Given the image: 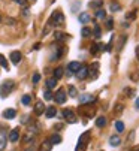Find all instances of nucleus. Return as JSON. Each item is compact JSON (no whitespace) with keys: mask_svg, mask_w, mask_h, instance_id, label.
Returning <instances> with one entry per match:
<instances>
[{"mask_svg":"<svg viewBox=\"0 0 139 151\" xmlns=\"http://www.w3.org/2000/svg\"><path fill=\"white\" fill-rule=\"evenodd\" d=\"M96 126H97V127H105V126H106V118H105V117H99V118L96 120Z\"/></svg>","mask_w":139,"mask_h":151,"instance_id":"412c9836","label":"nucleus"},{"mask_svg":"<svg viewBox=\"0 0 139 151\" xmlns=\"http://www.w3.org/2000/svg\"><path fill=\"white\" fill-rule=\"evenodd\" d=\"M19 139V130L18 129H14V130H11V133H9V141L11 142H17Z\"/></svg>","mask_w":139,"mask_h":151,"instance_id":"9d476101","label":"nucleus"},{"mask_svg":"<svg viewBox=\"0 0 139 151\" xmlns=\"http://www.w3.org/2000/svg\"><path fill=\"white\" fill-rule=\"evenodd\" d=\"M120 9H121L120 3H117V2H112V3H111V11H112V12H118Z\"/></svg>","mask_w":139,"mask_h":151,"instance_id":"bb28decb","label":"nucleus"},{"mask_svg":"<svg viewBox=\"0 0 139 151\" xmlns=\"http://www.w3.org/2000/svg\"><path fill=\"white\" fill-rule=\"evenodd\" d=\"M103 50V44H96V45H93L91 48H90V51L93 52V54H97L99 51H102Z\"/></svg>","mask_w":139,"mask_h":151,"instance_id":"a211bd4d","label":"nucleus"},{"mask_svg":"<svg viewBox=\"0 0 139 151\" xmlns=\"http://www.w3.org/2000/svg\"><path fill=\"white\" fill-rule=\"evenodd\" d=\"M43 111H45L43 103L42 102H36V105H35V114L36 115H40V114H43Z\"/></svg>","mask_w":139,"mask_h":151,"instance_id":"9b49d317","label":"nucleus"},{"mask_svg":"<svg viewBox=\"0 0 139 151\" xmlns=\"http://www.w3.org/2000/svg\"><path fill=\"white\" fill-rule=\"evenodd\" d=\"M88 21H91V17H90V14H87V12H82V14H79V23H82V24H87Z\"/></svg>","mask_w":139,"mask_h":151,"instance_id":"ddd939ff","label":"nucleus"},{"mask_svg":"<svg viewBox=\"0 0 139 151\" xmlns=\"http://www.w3.org/2000/svg\"><path fill=\"white\" fill-rule=\"evenodd\" d=\"M55 39L57 40H63V39H66V35H63L60 32H55Z\"/></svg>","mask_w":139,"mask_h":151,"instance_id":"7c9ffc66","label":"nucleus"},{"mask_svg":"<svg viewBox=\"0 0 139 151\" xmlns=\"http://www.w3.org/2000/svg\"><path fill=\"white\" fill-rule=\"evenodd\" d=\"M55 85H57V79L55 78H50L48 81H46V88H48V90L55 88Z\"/></svg>","mask_w":139,"mask_h":151,"instance_id":"f3484780","label":"nucleus"},{"mask_svg":"<svg viewBox=\"0 0 139 151\" xmlns=\"http://www.w3.org/2000/svg\"><path fill=\"white\" fill-rule=\"evenodd\" d=\"M76 88L73 87V85H69V96H71V97H76Z\"/></svg>","mask_w":139,"mask_h":151,"instance_id":"cd10ccee","label":"nucleus"},{"mask_svg":"<svg viewBox=\"0 0 139 151\" xmlns=\"http://www.w3.org/2000/svg\"><path fill=\"white\" fill-rule=\"evenodd\" d=\"M106 27H108L109 30L112 29V19H111V18H108V19H106Z\"/></svg>","mask_w":139,"mask_h":151,"instance_id":"4c0bfd02","label":"nucleus"},{"mask_svg":"<svg viewBox=\"0 0 139 151\" xmlns=\"http://www.w3.org/2000/svg\"><path fill=\"white\" fill-rule=\"evenodd\" d=\"M51 148H53V144L50 141H43L40 145V151H51Z\"/></svg>","mask_w":139,"mask_h":151,"instance_id":"dca6fc26","label":"nucleus"},{"mask_svg":"<svg viewBox=\"0 0 139 151\" xmlns=\"http://www.w3.org/2000/svg\"><path fill=\"white\" fill-rule=\"evenodd\" d=\"M63 117H64V120H66L69 124L76 123V115H75L73 111H71V109H63Z\"/></svg>","mask_w":139,"mask_h":151,"instance_id":"7ed1b4c3","label":"nucleus"},{"mask_svg":"<svg viewBox=\"0 0 139 151\" xmlns=\"http://www.w3.org/2000/svg\"><path fill=\"white\" fill-rule=\"evenodd\" d=\"M54 99H55V102H57L58 105H63V103L66 102V91H64L63 88H60V90L55 93Z\"/></svg>","mask_w":139,"mask_h":151,"instance_id":"39448f33","label":"nucleus"},{"mask_svg":"<svg viewBox=\"0 0 139 151\" xmlns=\"http://www.w3.org/2000/svg\"><path fill=\"white\" fill-rule=\"evenodd\" d=\"M45 115L48 117V118H53V117H55V115H57V109H55L54 106H50L48 109L45 111Z\"/></svg>","mask_w":139,"mask_h":151,"instance_id":"4468645a","label":"nucleus"},{"mask_svg":"<svg viewBox=\"0 0 139 151\" xmlns=\"http://www.w3.org/2000/svg\"><path fill=\"white\" fill-rule=\"evenodd\" d=\"M115 129H117L118 133H121L124 130V123L123 121H117V123H115Z\"/></svg>","mask_w":139,"mask_h":151,"instance_id":"a878e982","label":"nucleus"},{"mask_svg":"<svg viewBox=\"0 0 139 151\" xmlns=\"http://www.w3.org/2000/svg\"><path fill=\"white\" fill-rule=\"evenodd\" d=\"M39 81H40V75L39 73H35L33 75V84H37Z\"/></svg>","mask_w":139,"mask_h":151,"instance_id":"72a5a7b5","label":"nucleus"},{"mask_svg":"<svg viewBox=\"0 0 139 151\" xmlns=\"http://www.w3.org/2000/svg\"><path fill=\"white\" fill-rule=\"evenodd\" d=\"M61 127H63V124H57L55 126V130H61Z\"/></svg>","mask_w":139,"mask_h":151,"instance_id":"79ce46f5","label":"nucleus"},{"mask_svg":"<svg viewBox=\"0 0 139 151\" xmlns=\"http://www.w3.org/2000/svg\"><path fill=\"white\" fill-rule=\"evenodd\" d=\"M21 103L26 105V106L30 105V103H32V96H30V94H24V96L21 97Z\"/></svg>","mask_w":139,"mask_h":151,"instance_id":"6ab92c4d","label":"nucleus"},{"mask_svg":"<svg viewBox=\"0 0 139 151\" xmlns=\"http://www.w3.org/2000/svg\"><path fill=\"white\" fill-rule=\"evenodd\" d=\"M109 144L112 145V147H118L120 144H121V139H120V136H111V139H109Z\"/></svg>","mask_w":139,"mask_h":151,"instance_id":"2eb2a0df","label":"nucleus"},{"mask_svg":"<svg viewBox=\"0 0 139 151\" xmlns=\"http://www.w3.org/2000/svg\"><path fill=\"white\" fill-rule=\"evenodd\" d=\"M76 76H78L79 79H85V78L88 76V68H87V66H81V68L76 70Z\"/></svg>","mask_w":139,"mask_h":151,"instance_id":"423d86ee","label":"nucleus"},{"mask_svg":"<svg viewBox=\"0 0 139 151\" xmlns=\"http://www.w3.org/2000/svg\"><path fill=\"white\" fill-rule=\"evenodd\" d=\"M14 87H15V82H14L12 79L3 81V84L0 85V96H2V97H8V96L12 93Z\"/></svg>","mask_w":139,"mask_h":151,"instance_id":"f257e3e1","label":"nucleus"},{"mask_svg":"<svg viewBox=\"0 0 139 151\" xmlns=\"http://www.w3.org/2000/svg\"><path fill=\"white\" fill-rule=\"evenodd\" d=\"M63 76V68H57L55 70H54V78L55 79H60Z\"/></svg>","mask_w":139,"mask_h":151,"instance_id":"393cba45","label":"nucleus"},{"mask_svg":"<svg viewBox=\"0 0 139 151\" xmlns=\"http://www.w3.org/2000/svg\"><path fill=\"white\" fill-rule=\"evenodd\" d=\"M0 21H2V17H0Z\"/></svg>","mask_w":139,"mask_h":151,"instance_id":"09e8293b","label":"nucleus"},{"mask_svg":"<svg viewBox=\"0 0 139 151\" xmlns=\"http://www.w3.org/2000/svg\"><path fill=\"white\" fill-rule=\"evenodd\" d=\"M76 151H85V144H78V147H76Z\"/></svg>","mask_w":139,"mask_h":151,"instance_id":"e433bc0d","label":"nucleus"},{"mask_svg":"<svg viewBox=\"0 0 139 151\" xmlns=\"http://www.w3.org/2000/svg\"><path fill=\"white\" fill-rule=\"evenodd\" d=\"M0 66H2L3 69H6V70H9V64H8V60L0 54Z\"/></svg>","mask_w":139,"mask_h":151,"instance_id":"aec40b11","label":"nucleus"},{"mask_svg":"<svg viewBox=\"0 0 139 151\" xmlns=\"http://www.w3.org/2000/svg\"><path fill=\"white\" fill-rule=\"evenodd\" d=\"M6 132H5V129H0V151L5 150L6 147Z\"/></svg>","mask_w":139,"mask_h":151,"instance_id":"0eeeda50","label":"nucleus"},{"mask_svg":"<svg viewBox=\"0 0 139 151\" xmlns=\"http://www.w3.org/2000/svg\"><path fill=\"white\" fill-rule=\"evenodd\" d=\"M135 18V12H130V14H126V19L127 21H132Z\"/></svg>","mask_w":139,"mask_h":151,"instance_id":"c9c22d12","label":"nucleus"},{"mask_svg":"<svg viewBox=\"0 0 139 151\" xmlns=\"http://www.w3.org/2000/svg\"><path fill=\"white\" fill-rule=\"evenodd\" d=\"M50 142L54 145V144H60L61 142V138H60V135H53L51 138H50Z\"/></svg>","mask_w":139,"mask_h":151,"instance_id":"4be33fe9","label":"nucleus"},{"mask_svg":"<svg viewBox=\"0 0 139 151\" xmlns=\"http://www.w3.org/2000/svg\"><path fill=\"white\" fill-rule=\"evenodd\" d=\"M21 58H22V54H21L19 51H14V52H11V61H12L14 64H18V63L21 61Z\"/></svg>","mask_w":139,"mask_h":151,"instance_id":"6e6552de","label":"nucleus"},{"mask_svg":"<svg viewBox=\"0 0 139 151\" xmlns=\"http://www.w3.org/2000/svg\"><path fill=\"white\" fill-rule=\"evenodd\" d=\"M43 97H45V100H51V99H53L51 91H50V90H46V91H45V94H43Z\"/></svg>","mask_w":139,"mask_h":151,"instance_id":"2f4dec72","label":"nucleus"},{"mask_svg":"<svg viewBox=\"0 0 139 151\" xmlns=\"http://www.w3.org/2000/svg\"><path fill=\"white\" fill-rule=\"evenodd\" d=\"M79 68H81V64L78 61H72V63H69V66H67V69H69V72H71V73H76V70Z\"/></svg>","mask_w":139,"mask_h":151,"instance_id":"1a4fd4ad","label":"nucleus"},{"mask_svg":"<svg viewBox=\"0 0 139 151\" xmlns=\"http://www.w3.org/2000/svg\"><path fill=\"white\" fill-rule=\"evenodd\" d=\"M136 55H138V60H139V47L136 48Z\"/></svg>","mask_w":139,"mask_h":151,"instance_id":"a18cd8bd","label":"nucleus"},{"mask_svg":"<svg viewBox=\"0 0 139 151\" xmlns=\"http://www.w3.org/2000/svg\"><path fill=\"white\" fill-rule=\"evenodd\" d=\"M50 24H53V26H63L64 24V15L61 14V12H54L53 15H51V18H50Z\"/></svg>","mask_w":139,"mask_h":151,"instance_id":"f03ea898","label":"nucleus"},{"mask_svg":"<svg viewBox=\"0 0 139 151\" xmlns=\"http://www.w3.org/2000/svg\"><path fill=\"white\" fill-rule=\"evenodd\" d=\"M136 108H138V109H139V97L136 99Z\"/></svg>","mask_w":139,"mask_h":151,"instance_id":"c03bdc74","label":"nucleus"},{"mask_svg":"<svg viewBox=\"0 0 139 151\" xmlns=\"http://www.w3.org/2000/svg\"><path fill=\"white\" fill-rule=\"evenodd\" d=\"M81 35H82V36H84V37H88V36H90V35H91V30H90V29H88V27H84V29H82V30H81Z\"/></svg>","mask_w":139,"mask_h":151,"instance_id":"c756f323","label":"nucleus"},{"mask_svg":"<svg viewBox=\"0 0 139 151\" xmlns=\"http://www.w3.org/2000/svg\"><path fill=\"white\" fill-rule=\"evenodd\" d=\"M15 115H17V111L15 109H6V111H3V117L6 120H12V118H15Z\"/></svg>","mask_w":139,"mask_h":151,"instance_id":"f8f14e48","label":"nucleus"},{"mask_svg":"<svg viewBox=\"0 0 139 151\" xmlns=\"http://www.w3.org/2000/svg\"><path fill=\"white\" fill-rule=\"evenodd\" d=\"M14 2L21 5V6H27V0H14Z\"/></svg>","mask_w":139,"mask_h":151,"instance_id":"f704fd0d","label":"nucleus"},{"mask_svg":"<svg viewBox=\"0 0 139 151\" xmlns=\"http://www.w3.org/2000/svg\"><path fill=\"white\" fill-rule=\"evenodd\" d=\"M96 100V96H93L90 93H85V94H81L79 96V103L81 105H85V103H91V102H94Z\"/></svg>","mask_w":139,"mask_h":151,"instance_id":"20e7f679","label":"nucleus"},{"mask_svg":"<svg viewBox=\"0 0 139 151\" xmlns=\"http://www.w3.org/2000/svg\"><path fill=\"white\" fill-rule=\"evenodd\" d=\"M88 138H90V132H85V133H82V135L79 136V142L87 145V139H88Z\"/></svg>","mask_w":139,"mask_h":151,"instance_id":"5701e85b","label":"nucleus"},{"mask_svg":"<svg viewBox=\"0 0 139 151\" xmlns=\"http://www.w3.org/2000/svg\"><path fill=\"white\" fill-rule=\"evenodd\" d=\"M115 111H117V112H121V111H123V105H118V106H117V109H115Z\"/></svg>","mask_w":139,"mask_h":151,"instance_id":"ea45409f","label":"nucleus"},{"mask_svg":"<svg viewBox=\"0 0 139 151\" xmlns=\"http://www.w3.org/2000/svg\"><path fill=\"white\" fill-rule=\"evenodd\" d=\"M133 138H135V132H132V133H130V136H129V141H133Z\"/></svg>","mask_w":139,"mask_h":151,"instance_id":"a19ab883","label":"nucleus"},{"mask_svg":"<svg viewBox=\"0 0 139 151\" xmlns=\"http://www.w3.org/2000/svg\"><path fill=\"white\" fill-rule=\"evenodd\" d=\"M102 5H103V0H94V2H91V3H90L91 8H96V9H99Z\"/></svg>","mask_w":139,"mask_h":151,"instance_id":"b1692460","label":"nucleus"},{"mask_svg":"<svg viewBox=\"0 0 139 151\" xmlns=\"http://www.w3.org/2000/svg\"><path fill=\"white\" fill-rule=\"evenodd\" d=\"M124 93H126L127 96H132V94H133V90H132V88H126V90H124Z\"/></svg>","mask_w":139,"mask_h":151,"instance_id":"58836bf2","label":"nucleus"},{"mask_svg":"<svg viewBox=\"0 0 139 151\" xmlns=\"http://www.w3.org/2000/svg\"><path fill=\"white\" fill-rule=\"evenodd\" d=\"M32 2H36V0H32Z\"/></svg>","mask_w":139,"mask_h":151,"instance_id":"de8ad7c7","label":"nucleus"},{"mask_svg":"<svg viewBox=\"0 0 139 151\" xmlns=\"http://www.w3.org/2000/svg\"><path fill=\"white\" fill-rule=\"evenodd\" d=\"M26 151H33V150H30V148H29V150H26Z\"/></svg>","mask_w":139,"mask_h":151,"instance_id":"49530a36","label":"nucleus"},{"mask_svg":"<svg viewBox=\"0 0 139 151\" xmlns=\"http://www.w3.org/2000/svg\"><path fill=\"white\" fill-rule=\"evenodd\" d=\"M100 35H102L100 33V27L99 26H94V36L96 37H100Z\"/></svg>","mask_w":139,"mask_h":151,"instance_id":"473e14b6","label":"nucleus"},{"mask_svg":"<svg viewBox=\"0 0 139 151\" xmlns=\"http://www.w3.org/2000/svg\"><path fill=\"white\" fill-rule=\"evenodd\" d=\"M130 151H139V145H136V147H133Z\"/></svg>","mask_w":139,"mask_h":151,"instance_id":"37998d69","label":"nucleus"},{"mask_svg":"<svg viewBox=\"0 0 139 151\" xmlns=\"http://www.w3.org/2000/svg\"><path fill=\"white\" fill-rule=\"evenodd\" d=\"M96 17L102 19V18H105V17H106V14H105V11H103L102 8H99V9L96 11Z\"/></svg>","mask_w":139,"mask_h":151,"instance_id":"c85d7f7f","label":"nucleus"}]
</instances>
